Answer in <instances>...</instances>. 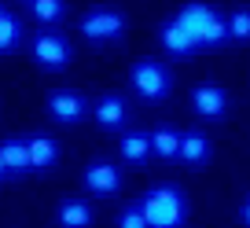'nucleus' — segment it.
Masks as SVG:
<instances>
[{
	"mask_svg": "<svg viewBox=\"0 0 250 228\" xmlns=\"http://www.w3.org/2000/svg\"><path fill=\"white\" fill-rule=\"evenodd\" d=\"M140 210L151 228H180L188 217V199L177 184H158L140 199Z\"/></svg>",
	"mask_w": 250,
	"mask_h": 228,
	"instance_id": "f257e3e1",
	"label": "nucleus"
},
{
	"mask_svg": "<svg viewBox=\"0 0 250 228\" xmlns=\"http://www.w3.org/2000/svg\"><path fill=\"white\" fill-rule=\"evenodd\" d=\"M177 19L191 30V37L203 48H221L225 41H232L228 37V19L210 4H188V8L177 11Z\"/></svg>",
	"mask_w": 250,
	"mask_h": 228,
	"instance_id": "f03ea898",
	"label": "nucleus"
},
{
	"mask_svg": "<svg viewBox=\"0 0 250 228\" xmlns=\"http://www.w3.org/2000/svg\"><path fill=\"white\" fill-rule=\"evenodd\" d=\"M129 85H133V92L140 96V100L162 103L166 96H169V88H173V74H169V66L158 63V59H140V63H133V70H129Z\"/></svg>",
	"mask_w": 250,
	"mask_h": 228,
	"instance_id": "7ed1b4c3",
	"label": "nucleus"
},
{
	"mask_svg": "<svg viewBox=\"0 0 250 228\" xmlns=\"http://www.w3.org/2000/svg\"><path fill=\"white\" fill-rule=\"evenodd\" d=\"M30 52H33V59H37V66H44V70H62V66L70 63V41L62 37V33H55V30L33 33Z\"/></svg>",
	"mask_w": 250,
	"mask_h": 228,
	"instance_id": "20e7f679",
	"label": "nucleus"
},
{
	"mask_svg": "<svg viewBox=\"0 0 250 228\" xmlns=\"http://www.w3.org/2000/svg\"><path fill=\"white\" fill-rule=\"evenodd\" d=\"M81 33H85L92 44H110L125 33V15L114 8H96L81 19Z\"/></svg>",
	"mask_w": 250,
	"mask_h": 228,
	"instance_id": "39448f33",
	"label": "nucleus"
},
{
	"mask_svg": "<svg viewBox=\"0 0 250 228\" xmlns=\"http://www.w3.org/2000/svg\"><path fill=\"white\" fill-rule=\"evenodd\" d=\"M48 114L59 125H78L88 114V103L78 88H55V92H48Z\"/></svg>",
	"mask_w": 250,
	"mask_h": 228,
	"instance_id": "423d86ee",
	"label": "nucleus"
},
{
	"mask_svg": "<svg viewBox=\"0 0 250 228\" xmlns=\"http://www.w3.org/2000/svg\"><path fill=\"white\" fill-rule=\"evenodd\" d=\"M191 110L206 122L225 118L228 114V92L221 85H210V81H206V85H195L191 88Z\"/></svg>",
	"mask_w": 250,
	"mask_h": 228,
	"instance_id": "0eeeda50",
	"label": "nucleus"
},
{
	"mask_svg": "<svg viewBox=\"0 0 250 228\" xmlns=\"http://www.w3.org/2000/svg\"><path fill=\"white\" fill-rule=\"evenodd\" d=\"M158 41H162V48L173 55V59H188V55H195L199 48H203L180 19H166L162 30H158Z\"/></svg>",
	"mask_w": 250,
	"mask_h": 228,
	"instance_id": "6e6552de",
	"label": "nucleus"
},
{
	"mask_svg": "<svg viewBox=\"0 0 250 228\" xmlns=\"http://www.w3.org/2000/svg\"><path fill=\"white\" fill-rule=\"evenodd\" d=\"M81 181H85V188L92 195L107 199V195H118V188H122V169L114 162H92V166H85Z\"/></svg>",
	"mask_w": 250,
	"mask_h": 228,
	"instance_id": "1a4fd4ad",
	"label": "nucleus"
},
{
	"mask_svg": "<svg viewBox=\"0 0 250 228\" xmlns=\"http://www.w3.org/2000/svg\"><path fill=\"white\" fill-rule=\"evenodd\" d=\"M92 118H96V125H100V129L114 133V129H122V125H125V118H129V107H125L122 96L107 92V96H100V100H96Z\"/></svg>",
	"mask_w": 250,
	"mask_h": 228,
	"instance_id": "9d476101",
	"label": "nucleus"
},
{
	"mask_svg": "<svg viewBox=\"0 0 250 228\" xmlns=\"http://www.w3.org/2000/svg\"><path fill=\"white\" fill-rule=\"evenodd\" d=\"M210 151H213V144L206 140V133H199V129L180 136V162L184 166H206L210 162Z\"/></svg>",
	"mask_w": 250,
	"mask_h": 228,
	"instance_id": "9b49d317",
	"label": "nucleus"
},
{
	"mask_svg": "<svg viewBox=\"0 0 250 228\" xmlns=\"http://www.w3.org/2000/svg\"><path fill=\"white\" fill-rule=\"evenodd\" d=\"M118 155H122L129 166H144L147 155H155V151H151V133H122Z\"/></svg>",
	"mask_w": 250,
	"mask_h": 228,
	"instance_id": "f8f14e48",
	"label": "nucleus"
},
{
	"mask_svg": "<svg viewBox=\"0 0 250 228\" xmlns=\"http://www.w3.org/2000/svg\"><path fill=\"white\" fill-rule=\"evenodd\" d=\"M55 217H59V228H92V206L81 199H62Z\"/></svg>",
	"mask_w": 250,
	"mask_h": 228,
	"instance_id": "ddd939ff",
	"label": "nucleus"
},
{
	"mask_svg": "<svg viewBox=\"0 0 250 228\" xmlns=\"http://www.w3.org/2000/svg\"><path fill=\"white\" fill-rule=\"evenodd\" d=\"M30 166L33 169H52L55 162H59V144L52 140V136H30Z\"/></svg>",
	"mask_w": 250,
	"mask_h": 228,
	"instance_id": "4468645a",
	"label": "nucleus"
},
{
	"mask_svg": "<svg viewBox=\"0 0 250 228\" xmlns=\"http://www.w3.org/2000/svg\"><path fill=\"white\" fill-rule=\"evenodd\" d=\"M180 136L173 125H158L151 129V151H155L158 158H166V162H173V158H180Z\"/></svg>",
	"mask_w": 250,
	"mask_h": 228,
	"instance_id": "2eb2a0df",
	"label": "nucleus"
},
{
	"mask_svg": "<svg viewBox=\"0 0 250 228\" xmlns=\"http://www.w3.org/2000/svg\"><path fill=\"white\" fill-rule=\"evenodd\" d=\"M0 158H4V166H8V173H26V169H33L30 166V144L15 140V136L0 144Z\"/></svg>",
	"mask_w": 250,
	"mask_h": 228,
	"instance_id": "dca6fc26",
	"label": "nucleus"
},
{
	"mask_svg": "<svg viewBox=\"0 0 250 228\" xmlns=\"http://www.w3.org/2000/svg\"><path fill=\"white\" fill-rule=\"evenodd\" d=\"M30 11L37 22H59L62 15H66V0H30Z\"/></svg>",
	"mask_w": 250,
	"mask_h": 228,
	"instance_id": "f3484780",
	"label": "nucleus"
},
{
	"mask_svg": "<svg viewBox=\"0 0 250 228\" xmlns=\"http://www.w3.org/2000/svg\"><path fill=\"white\" fill-rule=\"evenodd\" d=\"M19 41H22V22H19L11 11H4V15H0V52L19 48Z\"/></svg>",
	"mask_w": 250,
	"mask_h": 228,
	"instance_id": "a211bd4d",
	"label": "nucleus"
},
{
	"mask_svg": "<svg viewBox=\"0 0 250 228\" xmlns=\"http://www.w3.org/2000/svg\"><path fill=\"white\" fill-rule=\"evenodd\" d=\"M228 37L232 41H250V8H239L228 15Z\"/></svg>",
	"mask_w": 250,
	"mask_h": 228,
	"instance_id": "6ab92c4d",
	"label": "nucleus"
},
{
	"mask_svg": "<svg viewBox=\"0 0 250 228\" xmlns=\"http://www.w3.org/2000/svg\"><path fill=\"white\" fill-rule=\"evenodd\" d=\"M118 228H151V225H147L140 206H125V210L118 213Z\"/></svg>",
	"mask_w": 250,
	"mask_h": 228,
	"instance_id": "aec40b11",
	"label": "nucleus"
},
{
	"mask_svg": "<svg viewBox=\"0 0 250 228\" xmlns=\"http://www.w3.org/2000/svg\"><path fill=\"white\" fill-rule=\"evenodd\" d=\"M239 221H243V228H250V195L243 199V206H239Z\"/></svg>",
	"mask_w": 250,
	"mask_h": 228,
	"instance_id": "412c9836",
	"label": "nucleus"
},
{
	"mask_svg": "<svg viewBox=\"0 0 250 228\" xmlns=\"http://www.w3.org/2000/svg\"><path fill=\"white\" fill-rule=\"evenodd\" d=\"M4 177H8V166H4V158H0V181H4Z\"/></svg>",
	"mask_w": 250,
	"mask_h": 228,
	"instance_id": "4be33fe9",
	"label": "nucleus"
},
{
	"mask_svg": "<svg viewBox=\"0 0 250 228\" xmlns=\"http://www.w3.org/2000/svg\"><path fill=\"white\" fill-rule=\"evenodd\" d=\"M0 15H4V8H0Z\"/></svg>",
	"mask_w": 250,
	"mask_h": 228,
	"instance_id": "5701e85b",
	"label": "nucleus"
}]
</instances>
